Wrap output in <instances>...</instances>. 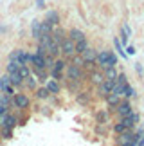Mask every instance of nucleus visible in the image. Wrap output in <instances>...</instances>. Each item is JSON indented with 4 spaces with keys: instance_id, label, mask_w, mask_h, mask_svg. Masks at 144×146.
Returning <instances> with one entry per match:
<instances>
[{
    "instance_id": "27",
    "label": "nucleus",
    "mask_w": 144,
    "mask_h": 146,
    "mask_svg": "<svg viewBox=\"0 0 144 146\" xmlns=\"http://www.w3.org/2000/svg\"><path fill=\"white\" fill-rule=\"evenodd\" d=\"M106 99H108V103L114 106V105H117V103H119V94H114V92H110L108 96H106Z\"/></svg>"
},
{
    "instance_id": "25",
    "label": "nucleus",
    "mask_w": 144,
    "mask_h": 146,
    "mask_svg": "<svg viewBox=\"0 0 144 146\" xmlns=\"http://www.w3.org/2000/svg\"><path fill=\"white\" fill-rule=\"evenodd\" d=\"M104 69H106V80H115V78H117L115 67H104Z\"/></svg>"
},
{
    "instance_id": "30",
    "label": "nucleus",
    "mask_w": 144,
    "mask_h": 146,
    "mask_svg": "<svg viewBox=\"0 0 144 146\" xmlns=\"http://www.w3.org/2000/svg\"><path fill=\"white\" fill-rule=\"evenodd\" d=\"M123 96H133V88H131L130 85H128V83H126V85H124V88H123Z\"/></svg>"
},
{
    "instance_id": "14",
    "label": "nucleus",
    "mask_w": 144,
    "mask_h": 146,
    "mask_svg": "<svg viewBox=\"0 0 144 146\" xmlns=\"http://www.w3.org/2000/svg\"><path fill=\"white\" fill-rule=\"evenodd\" d=\"M63 67H65V63L61 60H58L56 63H54V69H52V78L54 80H58L59 78V74H61V70H63Z\"/></svg>"
},
{
    "instance_id": "1",
    "label": "nucleus",
    "mask_w": 144,
    "mask_h": 146,
    "mask_svg": "<svg viewBox=\"0 0 144 146\" xmlns=\"http://www.w3.org/2000/svg\"><path fill=\"white\" fill-rule=\"evenodd\" d=\"M9 60H15V61H18V63H29V61H31V54L25 52V50H22V49H16V50L11 52Z\"/></svg>"
},
{
    "instance_id": "29",
    "label": "nucleus",
    "mask_w": 144,
    "mask_h": 146,
    "mask_svg": "<svg viewBox=\"0 0 144 146\" xmlns=\"http://www.w3.org/2000/svg\"><path fill=\"white\" fill-rule=\"evenodd\" d=\"M49 94H51V92H49V90H47V87H43V88H40V90H38V92H36V96H38V98H40V99H45V98L49 96Z\"/></svg>"
},
{
    "instance_id": "4",
    "label": "nucleus",
    "mask_w": 144,
    "mask_h": 146,
    "mask_svg": "<svg viewBox=\"0 0 144 146\" xmlns=\"http://www.w3.org/2000/svg\"><path fill=\"white\" fill-rule=\"evenodd\" d=\"M29 63L34 65V69H45V54H42V52L36 50V54H31Z\"/></svg>"
},
{
    "instance_id": "20",
    "label": "nucleus",
    "mask_w": 144,
    "mask_h": 146,
    "mask_svg": "<svg viewBox=\"0 0 144 146\" xmlns=\"http://www.w3.org/2000/svg\"><path fill=\"white\" fill-rule=\"evenodd\" d=\"M47 22H49L51 25H56L58 22H59V16H58V13H56V11H51V13L47 15Z\"/></svg>"
},
{
    "instance_id": "26",
    "label": "nucleus",
    "mask_w": 144,
    "mask_h": 146,
    "mask_svg": "<svg viewBox=\"0 0 144 146\" xmlns=\"http://www.w3.org/2000/svg\"><path fill=\"white\" fill-rule=\"evenodd\" d=\"M88 45H87V40H85V38H83V40H79V42H76V52H83V50H85Z\"/></svg>"
},
{
    "instance_id": "17",
    "label": "nucleus",
    "mask_w": 144,
    "mask_h": 146,
    "mask_svg": "<svg viewBox=\"0 0 144 146\" xmlns=\"http://www.w3.org/2000/svg\"><path fill=\"white\" fill-rule=\"evenodd\" d=\"M144 144V130H139L133 137V144L131 146H142Z\"/></svg>"
},
{
    "instance_id": "21",
    "label": "nucleus",
    "mask_w": 144,
    "mask_h": 146,
    "mask_svg": "<svg viewBox=\"0 0 144 146\" xmlns=\"http://www.w3.org/2000/svg\"><path fill=\"white\" fill-rule=\"evenodd\" d=\"M83 38H85V35H83L79 29H72V31H70V40L79 42V40H83Z\"/></svg>"
},
{
    "instance_id": "8",
    "label": "nucleus",
    "mask_w": 144,
    "mask_h": 146,
    "mask_svg": "<svg viewBox=\"0 0 144 146\" xmlns=\"http://www.w3.org/2000/svg\"><path fill=\"white\" fill-rule=\"evenodd\" d=\"M112 85H114V80H104L103 83H99V94L106 98L112 90Z\"/></svg>"
},
{
    "instance_id": "32",
    "label": "nucleus",
    "mask_w": 144,
    "mask_h": 146,
    "mask_svg": "<svg viewBox=\"0 0 144 146\" xmlns=\"http://www.w3.org/2000/svg\"><path fill=\"white\" fill-rule=\"evenodd\" d=\"M25 80H27V87H29V88H34V85H36V81H34V78H31V76H27V78H25Z\"/></svg>"
},
{
    "instance_id": "3",
    "label": "nucleus",
    "mask_w": 144,
    "mask_h": 146,
    "mask_svg": "<svg viewBox=\"0 0 144 146\" xmlns=\"http://www.w3.org/2000/svg\"><path fill=\"white\" fill-rule=\"evenodd\" d=\"M121 123H123V125H124L126 128H131V126H135L137 123H139V115H137L135 112L131 110L130 114H126V115L121 117Z\"/></svg>"
},
{
    "instance_id": "12",
    "label": "nucleus",
    "mask_w": 144,
    "mask_h": 146,
    "mask_svg": "<svg viewBox=\"0 0 144 146\" xmlns=\"http://www.w3.org/2000/svg\"><path fill=\"white\" fill-rule=\"evenodd\" d=\"M133 137H135V133L133 132H130V130H126L121 133V139H119V143L121 144H133Z\"/></svg>"
},
{
    "instance_id": "31",
    "label": "nucleus",
    "mask_w": 144,
    "mask_h": 146,
    "mask_svg": "<svg viewBox=\"0 0 144 146\" xmlns=\"http://www.w3.org/2000/svg\"><path fill=\"white\" fill-rule=\"evenodd\" d=\"M126 130H130V128H126L121 121L117 123V125H115V132H117V133H123V132H126Z\"/></svg>"
},
{
    "instance_id": "19",
    "label": "nucleus",
    "mask_w": 144,
    "mask_h": 146,
    "mask_svg": "<svg viewBox=\"0 0 144 146\" xmlns=\"http://www.w3.org/2000/svg\"><path fill=\"white\" fill-rule=\"evenodd\" d=\"M114 45H115V50H117V52L123 56V58H126V56H128V54H126V50H123V43H121L119 38H114Z\"/></svg>"
},
{
    "instance_id": "2",
    "label": "nucleus",
    "mask_w": 144,
    "mask_h": 146,
    "mask_svg": "<svg viewBox=\"0 0 144 146\" xmlns=\"http://www.w3.org/2000/svg\"><path fill=\"white\" fill-rule=\"evenodd\" d=\"M59 50L67 56H72L76 52V42L70 40V38H65V40H61V43H59Z\"/></svg>"
},
{
    "instance_id": "10",
    "label": "nucleus",
    "mask_w": 144,
    "mask_h": 146,
    "mask_svg": "<svg viewBox=\"0 0 144 146\" xmlns=\"http://www.w3.org/2000/svg\"><path fill=\"white\" fill-rule=\"evenodd\" d=\"M110 56H112V52H106V50H103V52L97 54V63L101 67H110Z\"/></svg>"
},
{
    "instance_id": "5",
    "label": "nucleus",
    "mask_w": 144,
    "mask_h": 146,
    "mask_svg": "<svg viewBox=\"0 0 144 146\" xmlns=\"http://www.w3.org/2000/svg\"><path fill=\"white\" fill-rule=\"evenodd\" d=\"M0 125H2L4 128H11V130H13L15 128V125H16V117L15 115H11V114H4L0 115Z\"/></svg>"
},
{
    "instance_id": "11",
    "label": "nucleus",
    "mask_w": 144,
    "mask_h": 146,
    "mask_svg": "<svg viewBox=\"0 0 144 146\" xmlns=\"http://www.w3.org/2000/svg\"><path fill=\"white\" fill-rule=\"evenodd\" d=\"M13 101H15V105L18 106V108H25V106L29 105V98H27L25 94H16Z\"/></svg>"
},
{
    "instance_id": "24",
    "label": "nucleus",
    "mask_w": 144,
    "mask_h": 146,
    "mask_svg": "<svg viewBox=\"0 0 144 146\" xmlns=\"http://www.w3.org/2000/svg\"><path fill=\"white\" fill-rule=\"evenodd\" d=\"M20 65H22V63H18V61H15V60H9V63H7V74H11V72H16Z\"/></svg>"
},
{
    "instance_id": "7",
    "label": "nucleus",
    "mask_w": 144,
    "mask_h": 146,
    "mask_svg": "<svg viewBox=\"0 0 144 146\" xmlns=\"http://www.w3.org/2000/svg\"><path fill=\"white\" fill-rule=\"evenodd\" d=\"M81 54H83V61H85V63H94V61H96V58H97L96 50L90 49V47H87Z\"/></svg>"
},
{
    "instance_id": "28",
    "label": "nucleus",
    "mask_w": 144,
    "mask_h": 146,
    "mask_svg": "<svg viewBox=\"0 0 144 146\" xmlns=\"http://www.w3.org/2000/svg\"><path fill=\"white\" fill-rule=\"evenodd\" d=\"M121 36H123V42H126V40H128V38L131 36V29H130V27L128 25H123V35H121Z\"/></svg>"
},
{
    "instance_id": "34",
    "label": "nucleus",
    "mask_w": 144,
    "mask_h": 146,
    "mask_svg": "<svg viewBox=\"0 0 144 146\" xmlns=\"http://www.w3.org/2000/svg\"><path fill=\"white\" fill-rule=\"evenodd\" d=\"M126 54H135V49H133V47H131V45H130L128 49H126Z\"/></svg>"
},
{
    "instance_id": "23",
    "label": "nucleus",
    "mask_w": 144,
    "mask_h": 146,
    "mask_svg": "<svg viewBox=\"0 0 144 146\" xmlns=\"http://www.w3.org/2000/svg\"><path fill=\"white\" fill-rule=\"evenodd\" d=\"M18 74L22 76V80H25L27 76H31V72H29V67H27L25 63H22V65L18 67Z\"/></svg>"
},
{
    "instance_id": "9",
    "label": "nucleus",
    "mask_w": 144,
    "mask_h": 146,
    "mask_svg": "<svg viewBox=\"0 0 144 146\" xmlns=\"http://www.w3.org/2000/svg\"><path fill=\"white\" fill-rule=\"evenodd\" d=\"M67 74L70 80H79L81 78V69H79V65H76V63H72L69 65V69H67Z\"/></svg>"
},
{
    "instance_id": "18",
    "label": "nucleus",
    "mask_w": 144,
    "mask_h": 146,
    "mask_svg": "<svg viewBox=\"0 0 144 146\" xmlns=\"http://www.w3.org/2000/svg\"><path fill=\"white\" fill-rule=\"evenodd\" d=\"M40 36H42L40 22H38V20H34V22H32V38H36V40H38V38H40Z\"/></svg>"
},
{
    "instance_id": "15",
    "label": "nucleus",
    "mask_w": 144,
    "mask_h": 146,
    "mask_svg": "<svg viewBox=\"0 0 144 146\" xmlns=\"http://www.w3.org/2000/svg\"><path fill=\"white\" fill-rule=\"evenodd\" d=\"M9 80H11V85H13V87H18V85H22V81H24V80H22V76L18 74V70H16V72H11V74H9Z\"/></svg>"
},
{
    "instance_id": "13",
    "label": "nucleus",
    "mask_w": 144,
    "mask_h": 146,
    "mask_svg": "<svg viewBox=\"0 0 144 146\" xmlns=\"http://www.w3.org/2000/svg\"><path fill=\"white\" fill-rule=\"evenodd\" d=\"M115 106H117V112H119V115H121V117L131 112V106H130V103H126V101H123V103L119 101V103L115 105Z\"/></svg>"
},
{
    "instance_id": "6",
    "label": "nucleus",
    "mask_w": 144,
    "mask_h": 146,
    "mask_svg": "<svg viewBox=\"0 0 144 146\" xmlns=\"http://www.w3.org/2000/svg\"><path fill=\"white\" fill-rule=\"evenodd\" d=\"M0 90H2V92H5V94H13V85H11L9 74H7V76H2V78H0Z\"/></svg>"
},
{
    "instance_id": "33",
    "label": "nucleus",
    "mask_w": 144,
    "mask_h": 146,
    "mask_svg": "<svg viewBox=\"0 0 144 146\" xmlns=\"http://www.w3.org/2000/svg\"><path fill=\"white\" fill-rule=\"evenodd\" d=\"M92 80L99 85V83H103V81H104V78H103V76H99V74H94V76H92Z\"/></svg>"
},
{
    "instance_id": "22",
    "label": "nucleus",
    "mask_w": 144,
    "mask_h": 146,
    "mask_svg": "<svg viewBox=\"0 0 144 146\" xmlns=\"http://www.w3.org/2000/svg\"><path fill=\"white\" fill-rule=\"evenodd\" d=\"M47 90L51 92V94H58V92H59V85H58L54 80H51V81L47 83Z\"/></svg>"
},
{
    "instance_id": "35",
    "label": "nucleus",
    "mask_w": 144,
    "mask_h": 146,
    "mask_svg": "<svg viewBox=\"0 0 144 146\" xmlns=\"http://www.w3.org/2000/svg\"><path fill=\"white\" fill-rule=\"evenodd\" d=\"M36 5L38 7H43V5H45V0H36Z\"/></svg>"
},
{
    "instance_id": "16",
    "label": "nucleus",
    "mask_w": 144,
    "mask_h": 146,
    "mask_svg": "<svg viewBox=\"0 0 144 146\" xmlns=\"http://www.w3.org/2000/svg\"><path fill=\"white\" fill-rule=\"evenodd\" d=\"M40 29H42V36L43 35H51V33H52V25L45 20V22H40ZM38 40H40V38H38Z\"/></svg>"
}]
</instances>
